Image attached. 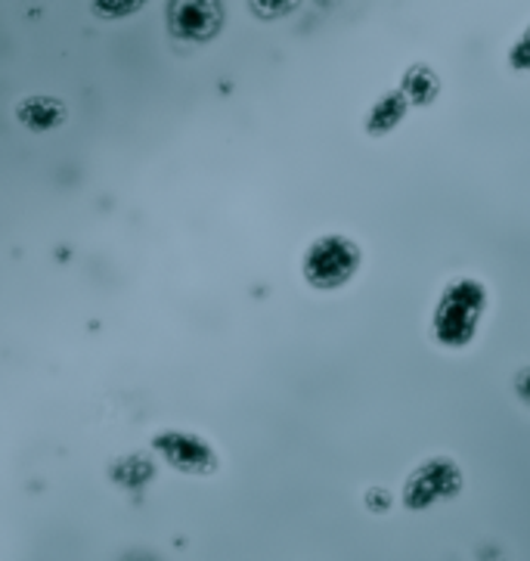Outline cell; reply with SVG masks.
<instances>
[{"mask_svg": "<svg viewBox=\"0 0 530 561\" xmlns=\"http://www.w3.org/2000/svg\"><path fill=\"white\" fill-rule=\"evenodd\" d=\"M147 7L149 0H91V13L103 22H125Z\"/></svg>", "mask_w": 530, "mask_h": 561, "instance_id": "9", "label": "cell"}, {"mask_svg": "<svg viewBox=\"0 0 530 561\" xmlns=\"http://www.w3.org/2000/svg\"><path fill=\"white\" fill-rule=\"evenodd\" d=\"M512 388H515V398L521 400V403L530 410V366H525V369H518V373H515Z\"/></svg>", "mask_w": 530, "mask_h": 561, "instance_id": "13", "label": "cell"}, {"mask_svg": "<svg viewBox=\"0 0 530 561\" xmlns=\"http://www.w3.org/2000/svg\"><path fill=\"white\" fill-rule=\"evenodd\" d=\"M462 488H465V474L459 469L457 459L428 456L403 481V508L406 512H428V508L440 506V503L457 500Z\"/></svg>", "mask_w": 530, "mask_h": 561, "instance_id": "3", "label": "cell"}, {"mask_svg": "<svg viewBox=\"0 0 530 561\" xmlns=\"http://www.w3.org/2000/svg\"><path fill=\"white\" fill-rule=\"evenodd\" d=\"M168 35L183 44H211L227 25L223 0H168Z\"/></svg>", "mask_w": 530, "mask_h": 561, "instance_id": "5", "label": "cell"}, {"mask_svg": "<svg viewBox=\"0 0 530 561\" xmlns=\"http://www.w3.org/2000/svg\"><path fill=\"white\" fill-rule=\"evenodd\" d=\"M364 503H366V508L372 512V515H384L388 508L394 506L391 493H388V490H384V488H369V490H366Z\"/></svg>", "mask_w": 530, "mask_h": 561, "instance_id": "12", "label": "cell"}, {"mask_svg": "<svg viewBox=\"0 0 530 561\" xmlns=\"http://www.w3.org/2000/svg\"><path fill=\"white\" fill-rule=\"evenodd\" d=\"M401 91L406 93V100H410L413 110L431 106L440 93V75L435 72L428 62H413V66L401 75Z\"/></svg>", "mask_w": 530, "mask_h": 561, "instance_id": "8", "label": "cell"}, {"mask_svg": "<svg viewBox=\"0 0 530 561\" xmlns=\"http://www.w3.org/2000/svg\"><path fill=\"white\" fill-rule=\"evenodd\" d=\"M149 450L155 453L168 469L181 471L186 478H215L220 471L218 447L201 437L199 432H186V428H159Z\"/></svg>", "mask_w": 530, "mask_h": 561, "instance_id": "4", "label": "cell"}, {"mask_svg": "<svg viewBox=\"0 0 530 561\" xmlns=\"http://www.w3.org/2000/svg\"><path fill=\"white\" fill-rule=\"evenodd\" d=\"M491 305V291L475 276H453L443 283L435 313H431V335L443 351H465L472 347Z\"/></svg>", "mask_w": 530, "mask_h": 561, "instance_id": "1", "label": "cell"}, {"mask_svg": "<svg viewBox=\"0 0 530 561\" xmlns=\"http://www.w3.org/2000/svg\"><path fill=\"white\" fill-rule=\"evenodd\" d=\"M13 118L28 134H54L59 127L69 125L72 110H69V103L62 96H54V93H32V96H22L16 106H13Z\"/></svg>", "mask_w": 530, "mask_h": 561, "instance_id": "6", "label": "cell"}, {"mask_svg": "<svg viewBox=\"0 0 530 561\" xmlns=\"http://www.w3.org/2000/svg\"><path fill=\"white\" fill-rule=\"evenodd\" d=\"M364 267V249L345 233H320L301 254V279L313 291H342Z\"/></svg>", "mask_w": 530, "mask_h": 561, "instance_id": "2", "label": "cell"}, {"mask_svg": "<svg viewBox=\"0 0 530 561\" xmlns=\"http://www.w3.org/2000/svg\"><path fill=\"white\" fill-rule=\"evenodd\" d=\"M292 7H295V0H252V10H255L257 16H264V19L286 16Z\"/></svg>", "mask_w": 530, "mask_h": 561, "instance_id": "11", "label": "cell"}, {"mask_svg": "<svg viewBox=\"0 0 530 561\" xmlns=\"http://www.w3.org/2000/svg\"><path fill=\"white\" fill-rule=\"evenodd\" d=\"M410 110H413V106H410L406 93H403L401 88H394V91L382 93V96L369 106V112H366L364 118V130L369 137H388L391 130L401 127V122L406 118V112Z\"/></svg>", "mask_w": 530, "mask_h": 561, "instance_id": "7", "label": "cell"}, {"mask_svg": "<svg viewBox=\"0 0 530 561\" xmlns=\"http://www.w3.org/2000/svg\"><path fill=\"white\" fill-rule=\"evenodd\" d=\"M506 62H509L512 72H530V22L521 28V35L512 41Z\"/></svg>", "mask_w": 530, "mask_h": 561, "instance_id": "10", "label": "cell"}]
</instances>
